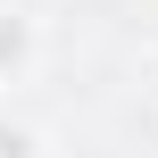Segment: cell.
Masks as SVG:
<instances>
[{
  "label": "cell",
  "instance_id": "obj_1",
  "mask_svg": "<svg viewBox=\"0 0 158 158\" xmlns=\"http://www.w3.org/2000/svg\"><path fill=\"white\" fill-rule=\"evenodd\" d=\"M33 67V17L0 8V75H25Z\"/></svg>",
  "mask_w": 158,
  "mask_h": 158
},
{
  "label": "cell",
  "instance_id": "obj_2",
  "mask_svg": "<svg viewBox=\"0 0 158 158\" xmlns=\"http://www.w3.org/2000/svg\"><path fill=\"white\" fill-rule=\"evenodd\" d=\"M0 158H42V133H33V125H8V117H0Z\"/></svg>",
  "mask_w": 158,
  "mask_h": 158
}]
</instances>
